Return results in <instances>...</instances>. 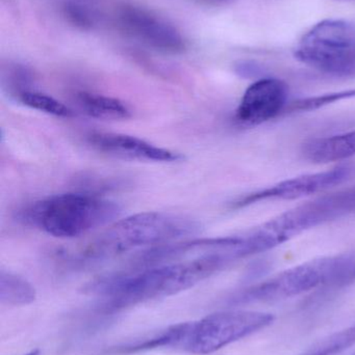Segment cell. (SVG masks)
Wrapping results in <instances>:
<instances>
[{"instance_id": "14", "label": "cell", "mask_w": 355, "mask_h": 355, "mask_svg": "<svg viewBox=\"0 0 355 355\" xmlns=\"http://www.w3.org/2000/svg\"><path fill=\"white\" fill-rule=\"evenodd\" d=\"M76 102L81 112L98 120H127L131 116V108L116 98L83 92L77 94Z\"/></svg>"}, {"instance_id": "23", "label": "cell", "mask_w": 355, "mask_h": 355, "mask_svg": "<svg viewBox=\"0 0 355 355\" xmlns=\"http://www.w3.org/2000/svg\"><path fill=\"white\" fill-rule=\"evenodd\" d=\"M354 281H355V266H354V270H352V282H354Z\"/></svg>"}, {"instance_id": "18", "label": "cell", "mask_w": 355, "mask_h": 355, "mask_svg": "<svg viewBox=\"0 0 355 355\" xmlns=\"http://www.w3.org/2000/svg\"><path fill=\"white\" fill-rule=\"evenodd\" d=\"M355 97V89H347V91L337 92V93L325 94V95L315 96V97L304 98L292 102L288 105L286 112L293 114V112H313L319 110L324 106L337 103L346 99H352Z\"/></svg>"}, {"instance_id": "17", "label": "cell", "mask_w": 355, "mask_h": 355, "mask_svg": "<svg viewBox=\"0 0 355 355\" xmlns=\"http://www.w3.org/2000/svg\"><path fill=\"white\" fill-rule=\"evenodd\" d=\"M354 345L355 327H352L323 339L302 355H336Z\"/></svg>"}, {"instance_id": "5", "label": "cell", "mask_w": 355, "mask_h": 355, "mask_svg": "<svg viewBox=\"0 0 355 355\" xmlns=\"http://www.w3.org/2000/svg\"><path fill=\"white\" fill-rule=\"evenodd\" d=\"M298 60L337 77H355V26L342 20L315 25L295 51Z\"/></svg>"}, {"instance_id": "20", "label": "cell", "mask_w": 355, "mask_h": 355, "mask_svg": "<svg viewBox=\"0 0 355 355\" xmlns=\"http://www.w3.org/2000/svg\"><path fill=\"white\" fill-rule=\"evenodd\" d=\"M236 72L242 77L256 76L258 73V66L254 62H241L236 66Z\"/></svg>"}, {"instance_id": "1", "label": "cell", "mask_w": 355, "mask_h": 355, "mask_svg": "<svg viewBox=\"0 0 355 355\" xmlns=\"http://www.w3.org/2000/svg\"><path fill=\"white\" fill-rule=\"evenodd\" d=\"M226 266L221 254H204L192 260L113 273L90 283L85 292L101 298L104 312H116L185 291Z\"/></svg>"}, {"instance_id": "6", "label": "cell", "mask_w": 355, "mask_h": 355, "mask_svg": "<svg viewBox=\"0 0 355 355\" xmlns=\"http://www.w3.org/2000/svg\"><path fill=\"white\" fill-rule=\"evenodd\" d=\"M274 316L256 311H223L188 322L181 352L206 355L218 352L272 324Z\"/></svg>"}, {"instance_id": "13", "label": "cell", "mask_w": 355, "mask_h": 355, "mask_svg": "<svg viewBox=\"0 0 355 355\" xmlns=\"http://www.w3.org/2000/svg\"><path fill=\"white\" fill-rule=\"evenodd\" d=\"M187 322L171 325L162 331L150 334L139 340L127 342L115 347L108 348L101 352V355H129L148 350L171 348L181 350L185 337Z\"/></svg>"}, {"instance_id": "19", "label": "cell", "mask_w": 355, "mask_h": 355, "mask_svg": "<svg viewBox=\"0 0 355 355\" xmlns=\"http://www.w3.org/2000/svg\"><path fill=\"white\" fill-rule=\"evenodd\" d=\"M65 15L67 18L76 26L81 28H90L93 25V18L90 12L83 6L69 2L64 6Z\"/></svg>"}, {"instance_id": "3", "label": "cell", "mask_w": 355, "mask_h": 355, "mask_svg": "<svg viewBox=\"0 0 355 355\" xmlns=\"http://www.w3.org/2000/svg\"><path fill=\"white\" fill-rule=\"evenodd\" d=\"M122 213L117 202L94 193L48 196L19 213L20 220L58 238H75L113 223Z\"/></svg>"}, {"instance_id": "2", "label": "cell", "mask_w": 355, "mask_h": 355, "mask_svg": "<svg viewBox=\"0 0 355 355\" xmlns=\"http://www.w3.org/2000/svg\"><path fill=\"white\" fill-rule=\"evenodd\" d=\"M200 231L199 223L183 215L138 213L117 221L83 248L65 254V260L74 266L97 264L141 248L181 241Z\"/></svg>"}, {"instance_id": "8", "label": "cell", "mask_w": 355, "mask_h": 355, "mask_svg": "<svg viewBox=\"0 0 355 355\" xmlns=\"http://www.w3.org/2000/svg\"><path fill=\"white\" fill-rule=\"evenodd\" d=\"M350 173H352V168L348 166H339L327 172L285 180L270 187L264 188L238 198L233 202V208H245L265 200H297V198L313 196L343 183L350 176Z\"/></svg>"}, {"instance_id": "21", "label": "cell", "mask_w": 355, "mask_h": 355, "mask_svg": "<svg viewBox=\"0 0 355 355\" xmlns=\"http://www.w3.org/2000/svg\"><path fill=\"white\" fill-rule=\"evenodd\" d=\"M206 1L210 2L215 4L229 3V2L235 1V0H206Z\"/></svg>"}, {"instance_id": "10", "label": "cell", "mask_w": 355, "mask_h": 355, "mask_svg": "<svg viewBox=\"0 0 355 355\" xmlns=\"http://www.w3.org/2000/svg\"><path fill=\"white\" fill-rule=\"evenodd\" d=\"M87 141L96 151L121 159L149 162H179L185 159V156L179 152L164 149L139 137L120 133H90Z\"/></svg>"}, {"instance_id": "12", "label": "cell", "mask_w": 355, "mask_h": 355, "mask_svg": "<svg viewBox=\"0 0 355 355\" xmlns=\"http://www.w3.org/2000/svg\"><path fill=\"white\" fill-rule=\"evenodd\" d=\"M302 152L304 157L314 164H329L354 157L355 130L308 141Z\"/></svg>"}, {"instance_id": "4", "label": "cell", "mask_w": 355, "mask_h": 355, "mask_svg": "<svg viewBox=\"0 0 355 355\" xmlns=\"http://www.w3.org/2000/svg\"><path fill=\"white\" fill-rule=\"evenodd\" d=\"M355 266V254L317 259L293 268L287 269L258 285L251 286L236 294L229 304L274 302L312 291L321 286L347 285L352 283Z\"/></svg>"}, {"instance_id": "9", "label": "cell", "mask_w": 355, "mask_h": 355, "mask_svg": "<svg viewBox=\"0 0 355 355\" xmlns=\"http://www.w3.org/2000/svg\"><path fill=\"white\" fill-rule=\"evenodd\" d=\"M288 87L276 78H263L252 83L236 110V120L246 126L268 122L286 112Z\"/></svg>"}, {"instance_id": "11", "label": "cell", "mask_w": 355, "mask_h": 355, "mask_svg": "<svg viewBox=\"0 0 355 355\" xmlns=\"http://www.w3.org/2000/svg\"><path fill=\"white\" fill-rule=\"evenodd\" d=\"M120 18L127 31L156 49L172 53L185 49V42L179 31L147 10L126 8L121 12Z\"/></svg>"}, {"instance_id": "15", "label": "cell", "mask_w": 355, "mask_h": 355, "mask_svg": "<svg viewBox=\"0 0 355 355\" xmlns=\"http://www.w3.org/2000/svg\"><path fill=\"white\" fill-rule=\"evenodd\" d=\"M35 290L20 275L10 271L0 272V302L10 306H22L35 300Z\"/></svg>"}, {"instance_id": "16", "label": "cell", "mask_w": 355, "mask_h": 355, "mask_svg": "<svg viewBox=\"0 0 355 355\" xmlns=\"http://www.w3.org/2000/svg\"><path fill=\"white\" fill-rule=\"evenodd\" d=\"M17 101L31 110H39L44 114L58 116V118H70L73 114L72 110L68 106L54 99L51 96L31 91V89L19 95Z\"/></svg>"}, {"instance_id": "22", "label": "cell", "mask_w": 355, "mask_h": 355, "mask_svg": "<svg viewBox=\"0 0 355 355\" xmlns=\"http://www.w3.org/2000/svg\"><path fill=\"white\" fill-rule=\"evenodd\" d=\"M22 355H40V350L39 349L31 350V352H27V354H24Z\"/></svg>"}, {"instance_id": "7", "label": "cell", "mask_w": 355, "mask_h": 355, "mask_svg": "<svg viewBox=\"0 0 355 355\" xmlns=\"http://www.w3.org/2000/svg\"><path fill=\"white\" fill-rule=\"evenodd\" d=\"M355 214V186L300 205L269 220L281 243L310 229Z\"/></svg>"}]
</instances>
